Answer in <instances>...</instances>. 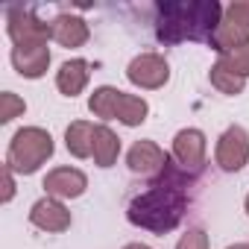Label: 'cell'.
I'll list each match as a JSON object with an SVG mask.
<instances>
[{"label":"cell","instance_id":"30bf717a","mask_svg":"<svg viewBox=\"0 0 249 249\" xmlns=\"http://www.w3.org/2000/svg\"><path fill=\"white\" fill-rule=\"evenodd\" d=\"M126 164H129L132 173L156 179V176H161V173L167 170L170 156H167L156 141H135V144L129 147V153H126Z\"/></svg>","mask_w":249,"mask_h":249},{"label":"cell","instance_id":"9c48e42d","mask_svg":"<svg viewBox=\"0 0 249 249\" xmlns=\"http://www.w3.org/2000/svg\"><path fill=\"white\" fill-rule=\"evenodd\" d=\"M205 153H208V141H205V132H202V129L188 126V129H179V132L173 135V161H176L179 170H185L188 176L202 170Z\"/></svg>","mask_w":249,"mask_h":249},{"label":"cell","instance_id":"603a6c76","mask_svg":"<svg viewBox=\"0 0 249 249\" xmlns=\"http://www.w3.org/2000/svg\"><path fill=\"white\" fill-rule=\"evenodd\" d=\"M123 249H153V246H147V243H126Z\"/></svg>","mask_w":249,"mask_h":249},{"label":"cell","instance_id":"277c9868","mask_svg":"<svg viewBox=\"0 0 249 249\" xmlns=\"http://www.w3.org/2000/svg\"><path fill=\"white\" fill-rule=\"evenodd\" d=\"M88 108L100 120H120L123 126H141L150 117V103L144 97L126 94L114 85H100L88 97Z\"/></svg>","mask_w":249,"mask_h":249},{"label":"cell","instance_id":"6da1fadb","mask_svg":"<svg viewBox=\"0 0 249 249\" xmlns=\"http://www.w3.org/2000/svg\"><path fill=\"white\" fill-rule=\"evenodd\" d=\"M185 188H188V173L176 170L170 161L167 170L161 176H156V182L129 202V208H126L129 223L138 229L156 231V234L173 231L182 223L185 208H188V191Z\"/></svg>","mask_w":249,"mask_h":249},{"label":"cell","instance_id":"8fae6325","mask_svg":"<svg viewBox=\"0 0 249 249\" xmlns=\"http://www.w3.org/2000/svg\"><path fill=\"white\" fill-rule=\"evenodd\" d=\"M41 188L47 191V196L65 202V199H76V196H82L88 191V176L79 167H53L44 176Z\"/></svg>","mask_w":249,"mask_h":249},{"label":"cell","instance_id":"5b68a950","mask_svg":"<svg viewBox=\"0 0 249 249\" xmlns=\"http://www.w3.org/2000/svg\"><path fill=\"white\" fill-rule=\"evenodd\" d=\"M208 44L217 53H229L249 44V0H234L223 6V21Z\"/></svg>","mask_w":249,"mask_h":249},{"label":"cell","instance_id":"5bb4252c","mask_svg":"<svg viewBox=\"0 0 249 249\" xmlns=\"http://www.w3.org/2000/svg\"><path fill=\"white\" fill-rule=\"evenodd\" d=\"M88 38H91V27H88L85 18L65 12V15H59V18L53 21V41H56L59 47L76 50V47H82Z\"/></svg>","mask_w":249,"mask_h":249},{"label":"cell","instance_id":"ac0fdd59","mask_svg":"<svg viewBox=\"0 0 249 249\" xmlns=\"http://www.w3.org/2000/svg\"><path fill=\"white\" fill-rule=\"evenodd\" d=\"M208 79H211V85H214L220 94H229V97H237V94H243V88H246V79H243V76H237L234 71H229V68H226V65H220V62H214V65H211Z\"/></svg>","mask_w":249,"mask_h":249},{"label":"cell","instance_id":"7a4b0ae2","mask_svg":"<svg viewBox=\"0 0 249 249\" xmlns=\"http://www.w3.org/2000/svg\"><path fill=\"white\" fill-rule=\"evenodd\" d=\"M220 21H223V6L217 0H188V3L156 6V36L164 44L211 41Z\"/></svg>","mask_w":249,"mask_h":249},{"label":"cell","instance_id":"e0dca14e","mask_svg":"<svg viewBox=\"0 0 249 249\" xmlns=\"http://www.w3.org/2000/svg\"><path fill=\"white\" fill-rule=\"evenodd\" d=\"M120 156V138L114 129H108L106 123H97V132H94V164L97 167H111Z\"/></svg>","mask_w":249,"mask_h":249},{"label":"cell","instance_id":"7c38bea8","mask_svg":"<svg viewBox=\"0 0 249 249\" xmlns=\"http://www.w3.org/2000/svg\"><path fill=\"white\" fill-rule=\"evenodd\" d=\"M30 223L41 231H50V234H62L71 229L73 217L68 211V205L62 199H53V196H41L38 202H33L30 208Z\"/></svg>","mask_w":249,"mask_h":249},{"label":"cell","instance_id":"44dd1931","mask_svg":"<svg viewBox=\"0 0 249 249\" xmlns=\"http://www.w3.org/2000/svg\"><path fill=\"white\" fill-rule=\"evenodd\" d=\"M208 246H211V240H208L205 229H188L176 243V249H208Z\"/></svg>","mask_w":249,"mask_h":249},{"label":"cell","instance_id":"2e32d148","mask_svg":"<svg viewBox=\"0 0 249 249\" xmlns=\"http://www.w3.org/2000/svg\"><path fill=\"white\" fill-rule=\"evenodd\" d=\"M94 132L97 123L88 120H73L71 126L65 129V147L73 159H91L94 156Z\"/></svg>","mask_w":249,"mask_h":249},{"label":"cell","instance_id":"ba28073f","mask_svg":"<svg viewBox=\"0 0 249 249\" xmlns=\"http://www.w3.org/2000/svg\"><path fill=\"white\" fill-rule=\"evenodd\" d=\"M214 159H217V167L226 170V173L243 170V164H249V132L243 126H237V123H231L217 138Z\"/></svg>","mask_w":249,"mask_h":249},{"label":"cell","instance_id":"ffe728a7","mask_svg":"<svg viewBox=\"0 0 249 249\" xmlns=\"http://www.w3.org/2000/svg\"><path fill=\"white\" fill-rule=\"evenodd\" d=\"M24 111H27V103L15 91H3V94H0V123H12Z\"/></svg>","mask_w":249,"mask_h":249},{"label":"cell","instance_id":"3957f363","mask_svg":"<svg viewBox=\"0 0 249 249\" xmlns=\"http://www.w3.org/2000/svg\"><path fill=\"white\" fill-rule=\"evenodd\" d=\"M53 135L41 126H21L12 141H9V150H6V164L21 173V176H33L38 173L47 159H53Z\"/></svg>","mask_w":249,"mask_h":249},{"label":"cell","instance_id":"d6986e66","mask_svg":"<svg viewBox=\"0 0 249 249\" xmlns=\"http://www.w3.org/2000/svg\"><path fill=\"white\" fill-rule=\"evenodd\" d=\"M217 62L226 65L229 71H234L237 76L249 79V44H246V47H237V50H229V53H220Z\"/></svg>","mask_w":249,"mask_h":249},{"label":"cell","instance_id":"cb8c5ba5","mask_svg":"<svg viewBox=\"0 0 249 249\" xmlns=\"http://www.w3.org/2000/svg\"><path fill=\"white\" fill-rule=\"evenodd\" d=\"M226 249H249V243H231V246H226Z\"/></svg>","mask_w":249,"mask_h":249},{"label":"cell","instance_id":"4fadbf2b","mask_svg":"<svg viewBox=\"0 0 249 249\" xmlns=\"http://www.w3.org/2000/svg\"><path fill=\"white\" fill-rule=\"evenodd\" d=\"M12 68L18 71V76L24 79H41L50 68V47L47 44H24V47H12L9 53Z\"/></svg>","mask_w":249,"mask_h":249},{"label":"cell","instance_id":"8992f818","mask_svg":"<svg viewBox=\"0 0 249 249\" xmlns=\"http://www.w3.org/2000/svg\"><path fill=\"white\" fill-rule=\"evenodd\" d=\"M6 36L12 38V47L24 44H50L53 38V24H44L24 6L6 9Z\"/></svg>","mask_w":249,"mask_h":249},{"label":"cell","instance_id":"d4e9b609","mask_svg":"<svg viewBox=\"0 0 249 249\" xmlns=\"http://www.w3.org/2000/svg\"><path fill=\"white\" fill-rule=\"evenodd\" d=\"M243 208H246V214H249V194H246V199H243Z\"/></svg>","mask_w":249,"mask_h":249},{"label":"cell","instance_id":"9a60e30c","mask_svg":"<svg viewBox=\"0 0 249 249\" xmlns=\"http://www.w3.org/2000/svg\"><path fill=\"white\" fill-rule=\"evenodd\" d=\"M91 79V65L85 59H68L59 71H56V88L65 94V97H79L85 91Z\"/></svg>","mask_w":249,"mask_h":249},{"label":"cell","instance_id":"7402d4cb","mask_svg":"<svg viewBox=\"0 0 249 249\" xmlns=\"http://www.w3.org/2000/svg\"><path fill=\"white\" fill-rule=\"evenodd\" d=\"M15 170L9 167V164H3V194H0V202L3 205H9L12 199H15Z\"/></svg>","mask_w":249,"mask_h":249},{"label":"cell","instance_id":"52a82bcc","mask_svg":"<svg viewBox=\"0 0 249 249\" xmlns=\"http://www.w3.org/2000/svg\"><path fill=\"white\" fill-rule=\"evenodd\" d=\"M126 79L135 88H144V91L164 88L170 82V62L161 53H138L126 65Z\"/></svg>","mask_w":249,"mask_h":249}]
</instances>
